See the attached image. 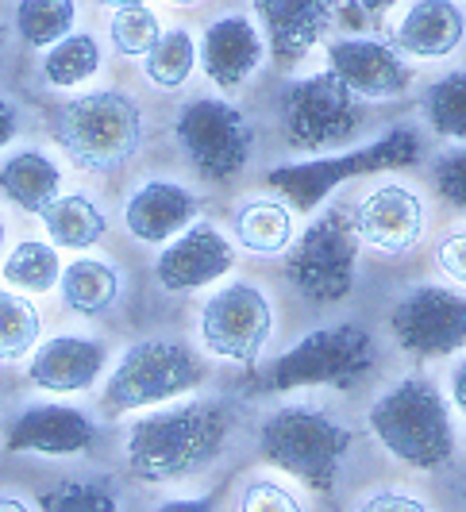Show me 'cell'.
I'll return each instance as SVG.
<instances>
[{"mask_svg":"<svg viewBox=\"0 0 466 512\" xmlns=\"http://www.w3.org/2000/svg\"><path fill=\"white\" fill-rule=\"evenodd\" d=\"M351 443L355 436L343 420L312 405H282L259 428L262 459L316 493L336 489L343 459L351 455Z\"/></svg>","mask_w":466,"mask_h":512,"instance_id":"cell-4","label":"cell"},{"mask_svg":"<svg viewBox=\"0 0 466 512\" xmlns=\"http://www.w3.org/2000/svg\"><path fill=\"white\" fill-rule=\"evenodd\" d=\"M62 305L70 308L81 320H97L108 308L120 301V270L101 258H78L62 270L58 278Z\"/></svg>","mask_w":466,"mask_h":512,"instance_id":"cell-22","label":"cell"},{"mask_svg":"<svg viewBox=\"0 0 466 512\" xmlns=\"http://www.w3.org/2000/svg\"><path fill=\"white\" fill-rule=\"evenodd\" d=\"M193 66H197V43H193V35L185 27H170V31H162L155 51L147 54L143 74L158 89H182L185 81H189V74H193Z\"/></svg>","mask_w":466,"mask_h":512,"instance_id":"cell-29","label":"cell"},{"mask_svg":"<svg viewBox=\"0 0 466 512\" xmlns=\"http://www.w3.org/2000/svg\"><path fill=\"white\" fill-rule=\"evenodd\" d=\"M235 512H305V505L282 482H274V478H251L247 486L239 489Z\"/></svg>","mask_w":466,"mask_h":512,"instance_id":"cell-34","label":"cell"},{"mask_svg":"<svg viewBox=\"0 0 466 512\" xmlns=\"http://www.w3.org/2000/svg\"><path fill=\"white\" fill-rule=\"evenodd\" d=\"M0 251H4V220H0Z\"/></svg>","mask_w":466,"mask_h":512,"instance_id":"cell-45","label":"cell"},{"mask_svg":"<svg viewBox=\"0 0 466 512\" xmlns=\"http://www.w3.org/2000/svg\"><path fill=\"white\" fill-rule=\"evenodd\" d=\"M51 131L78 170L116 174L143 147V108L124 89H97L58 104Z\"/></svg>","mask_w":466,"mask_h":512,"instance_id":"cell-3","label":"cell"},{"mask_svg":"<svg viewBox=\"0 0 466 512\" xmlns=\"http://www.w3.org/2000/svg\"><path fill=\"white\" fill-rule=\"evenodd\" d=\"M101 70V43L89 31H70L43 58V77L54 89H74Z\"/></svg>","mask_w":466,"mask_h":512,"instance_id":"cell-27","label":"cell"},{"mask_svg":"<svg viewBox=\"0 0 466 512\" xmlns=\"http://www.w3.org/2000/svg\"><path fill=\"white\" fill-rule=\"evenodd\" d=\"M235 266L232 243L212 224H189V228L166 243V251L155 258V278L166 293H193L220 282Z\"/></svg>","mask_w":466,"mask_h":512,"instance_id":"cell-15","label":"cell"},{"mask_svg":"<svg viewBox=\"0 0 466 512\" xmlns=\"http://www.w3.org/2000/svg\"><path fill=\"white\" fill-rule=\"evenodd\" d=\"M378 343L363 324H336V328H316L305 339H297L282 359L270 366L266 385L289 393V389H351L374 370Z\"/></svg>","mask_w":466,"mask_h":512,"instance_id":"cell-6","label":"cell"},{"mask_svg":"<svg viewBox=\"0 0 466 512\" xmlns=\"http://www.w3.org/2000/svg\"><path fill=\"white\" fill-rule=\"evenodd\" d=\"M432 185H436V193H440L447 205L466 212V147L436 154V162H432Z\"/></svg>","mask_w":466,"mask_h":512,"instance_id":"cell-35","label":"cell"},{"mask_svg":"<svg viewBox=\"0 0 466 512\" xmlns=\"http://www.w3.org/2000/svg\"><path fill=\"white\" fill-rule=\"evenodd\" d=\"M266 43L278 66H297L305 54L328 35L336 0H255Z\"/></svg>","mask_w":466,"mask_h":512,"instance_id":"cell-17","label":"cell"},{"mask_svg":"<svg viewBox=\"0 0 466 512\" xmlns=\"http://www.w3.org/2000/svg\"><path fill=\"white\" fill-rule=\"evenodd\" d=\"M16 131H20V108L8 97H0V151L16 139Z\"/></svg>","mask_w":466,"mask_h":512,"instance_id":"cell-38","label":"cell"},{"mask_svg":"<svg viewBox=\"0 0 466 512\" xmlns=\"http://www.w3.org/2000/svg\"><path fill=\"white\" fill-rule=\"evenodd\" d=\"M389 332L413 359H447L466 347V297L443 285H416L389 308Z\"/></svg>","mask_w":466,"mask_h":512,"instance_id":"cell-12","label":"cell"},{"mask_svg":"<svg viewBox=\"0 0 466 512\" xmlns=\"http://www.w3.org/2000/svg\"><path fill=\"white\" fill-rule=\"evenodd\" d=\"M424 120L443 139L466 143V70H451L424 93Z\"/></svg>","mask_w":466,"mask_h":512,"instance_id":"cell-30","label":"cell"},{"mask_svg":"<svg viewBox=\"0 0 466 512\" xmlns=\"http://www.w3.org/2000/svg\"><path fill=\"white\" fill-rule=\"evenodd\" d=\"M232 412L212 397L178 401L139 416L124 436V462L147 486H170L208 470L224 455Z\"/></svg>","mask_w":466,"mask_h":512,"instance_id":"cell-1","label":"cell"},{"mask_svg":"<svg viewBox=\"0 0 466 512\" xmlns=\"http://www.w3.org/2000/svg\"><path fill=\"white\" fill-rule=\"evenodd\" d=\"M58 185L62 170L43 151H20L0 166V193L31 216H39L51 201H58Z\"/></svg>","mask_w":466,"mask_h":512,"instance_id":"cell-23","label":"cell"},{"mask_svg":"<svg viewBox=\"0 0 466 512\" xmlns=\"http://www.w3.org/2000/svg\"><path fill=\"white\" fill-rule=\"evenodd\" d=\"M174 139L189 166L216 185L239 178L255 151V131L243 108L220 97H197L185 104L174 120Z\"/></svg>","mask_w":466,"mask_h":512,"instance_id":"cell-9","label":"cell"},{"mask_svg":"<svg viewBox=\"0 0 466 512\" xmlns=\"http://www.w3.org/2000/svg\"><path fill=\"white\" fill-rule=\"evenodd\" d=\"M351 228L359 235V243H366L370 251L397 258L409 255L424 239L428 212H424V201L409 185H378L355 205Z\"/></svg>","mask_w":466,"mask_h":512,"instance_id":"cell-13","label":"cell"},{"mask_svg":"<svg viewBox=\"0 0 466 512\" xmlns=\"http://www.w3.org/2000/svg\"><path fill=\"white\" fill-rule=\"evenodd\" d=\"M436 262L451 282L466 285V231H451L443 235L440 247H436Z\"/></svg>","mask_w":466,"mask_h":512,"instance_id":"cell-37","label":"cell"},{"mask_svg":"<svg viewBox=\"0 0 466 512\" xmlns=\"http://www.w3.org/2000/svg\"><path fill=\"white\" fill-rule=\"evenodd\" d=\"M332 74L366 101H389L401 97L413 85L409 58L386 39H339L328 47Z\"/></svg>","mask_w":466,"mask_h":512,"instance_id":"cell-14","label":"cell"},{"mask_svg":"<svg viewBox=\"0 0 466 512\" xmlns=\"http://www.w3.org/2000/svg\"><path fill=\"white\" fill-rule=\"evenodd\" d=\"M0 43H4V31H0Z\"/></svg>","mask_w":466,"mask_h":512,"instance_id":"cell-46","label":"cell"},{"mask_svg":"<svg viewBox=\"0 0 466 512\" xmlns=\"http://www.w3.org/2000/svg\"><path fill=\"white\" fill-rule=\"evenodd\" d=\"M108 351L85 335H54L39 343L27 362V382L47 393H85L101 382Z\"/></svg>","mask_w":466,"mask_h":512,"instance_id":"cell-18","label":"cell"},{"mask_svg":"<svg viewBox=\"0 0 466 512\" xmlns=\"http://www.w3.org/2000/svg\"><path fill=\"white\" fill-rule=\"evenodd\" d=\"M205 382V362L174 339H139L112 366L104 382L101 409L108 416L166 405Z\"/></svg>","mask_w":466,"mask_h":512,"instance_id":"cell-5","label":"cell"},{"mask_svg":"<svg viewBox=\"0 0 466 512\" xmlns=\"http://www.w3.org/2000/svg\"><path fill=\"white\" fill-rule=\"evenodd\" d=\"M355 270H359V235L343 208H328L324 216H316L297 239V247H289L285 255V278L312 305H336L351 297Z\"/></svg>","mask_w":466,"mask_h":512,"instance_id":"cell-7","label":"cell"},{"mask_svg":"<svg viewBox=\"0 0 466 512\" xmlns=\"http://www.w3.org/2000/svg\"><path fill=\"white\" fill-rule=\"evenodd\" d=\"M39 328V308L12 289H0V362L27 359L39 343Z\"/></svg>","mask_w":466,"mask_h":512,"instance_id":"cell-31","label":"cell"},{"mask_svg":"<svg viewBox=\"0 0 466 512\" xmlns=\"http://www.w3.org/2000/svg\"><path fill=\"white\" fill-rule=\"evenodd\" d=\"M97 4H104V8H139V4H147V0H97Z\"/></svg>","mask_w":466,"mask_h":512,"instance_id":"cell-43","label":"cell"},{"mask_svg":"<svg viewBox=\"0 0 466 512\" xmlns=\"http://www.w3.org/2000/svg\"><path fill=\"white\" fill-rule=\"evenodd\" d=\"M0 512H31V505L20 501V497H8V493H4V497H0Z\"/></svg>","mask_w":466,"mask_h":512,"instance_id":"cell-41","label":"cell"},{"mask_svg":"<svg viewBox=\"0 0 466 512\" xmlns=\"http://www.w3.org/2000/svg\"><path fill=\"white\" fill-rule=\"evenodd\" d=\"M363 12H386V8H393L397 0H355Z\"/></svg>","mask_w":466,"mask_h":512,"instance_id":"cell-42","label":"cell"},{"mask_svg":"<svg viewBox=\"0 0 466 512\" xmlns=\"http://www.w3.org/2000/svg\"><path fill=\"white\" fill-rule=\"evenodd\" d=\"M78 20V4L74 0H20L16 4V35L27 47H51L70 35V27Z\"/></svg>","mask_w":466,"mask_h":512,"instance_id":"cell-28","label":"cell"},{"mask_svg":"<svg viewBox=\"0 0 466 512\" xmlns=\"http://www.w3.org/2000/svg\"><path fill=\"white\" fill-rule=\"evenodd\" d=\"M201 62L205 74L216 89L235 93L239 85H247L251 74L259 70L262 62V35L259 27L251 24L247 16H220L216 24L205 27V43H201Z\"/></svg>","mask_w":466,"mask_h":512,"instance_id":"cell-20","label":"cell"},{"mask_svg":"<svg viewBox=\"0 0 466 512\" xmlns=\"http://www.w3.org/2000/svg\"><path fill=\"white\" fill-rule=\"evenodd\" d=\"M43 231L54 247H66V251H89L97 247L108 231L104 212L85 193H70V197H58L51 205L39 212Z\"/></svg>","mask_w":466,"mask_h":512,"instance_id":"cell-25","label":"cell"},{"mask_svg":"<svg viewBox=\"0 0 466 512\" xmlns=\"http://www.w3.org/2000/svg\"><path fill=\"white\" fill-rule=\"evenodd\" d=\"M108 35H112V47L124 58H147L162 39V24L147 4H139V8H120L108 24Z\"/></svg>","mask_w":466,"mask_h":512,"instance_id":"cell-32","label":"cell"},{"mask_svg":"<svg viewBox=\"0 0 466 512\" xmlns=\"http://www.w3.org/2000/svg\"><path fill=\"white\" fill-rule=\"evenodd\" d=\"M274 335V305L255 282H228L197 312V339L212 359L251 366Z\"/></svg>","mask_w":466,"mask_h":512,"instance_id":"cell-11","label":"cell"},{"mask_svg":"<svg viewBox=\"0 0 466 512\" xmlns=\"http://www.w3.org/2000/svg\"><path fill=\"white\" fill-rule=\"evenodd\" d=\"M97 443V424L74 405H27L8 428V451L16 455H81Z\"/></svg>","mask_w":466,"mask_h":512,"instance_id":"cell-16","label":"cell"},{"mask_svg":"<svg viewBox=\"0 0 466 512\" xmlns=\"http://www.w3.org/2000/svg\"><path fill=\"white\" fill-rule=\"evenodd\" d=\"M466 39V12L455 0H413L393 31V47L413 58H447Z\"/></svg>","mask_w":466,"mask_h":512,"instance_id":"cell-21","label":"cell"},{"mask_svg":"<svg viewBox=\"0 0 466 512\" xmlns=\"http://www.w3.org/2000/svg\"><path fill=\"white\" fill-rule=\"evenodd\" d=\"M278 112H282L285 143L293 151L309 154L347 143L363 124L359 97L332 70L289 81L282 89V97H278Z\"/></svg>","mask_w":466,"mask_h":512,"instance_id":"cell-10","label":"cell"},{"mask_svg":"<svg viewBox=\"0 0 466 512\" xmlns=\"http://www.w3.org/2000/svg\"><path fill=\"white\" fill-rule=\"evenodd\" d=\"M4 282L12 289H24V293H51L58 278H62V262H58V251L54 243H39V239H24L16 243L4 266H0Z\"/></svg>","mask_w":466,"mask_h":512,"instance_id":"cell-26","label":"cell"},{"mask_svg":"<svg viewBox=\"0 0 466 512\" xmlns=\"http://www.w3.org/2000/svg\"><path fill=\"white\" fill-rule=\"evenodd\" d=\"M170 4H182V8H189V4H205V0H170Z\"/></svg>","mask_w":466,"mask_h":512,"instance_id":"cell-44","label":"cell"},{"mask_svg":"<svg viewBox=\"0 0 466 512\" xmlns=\"http://www.w3.org/2000/svg\"><path fill=\"white\" fill-rule=\"evenodd\" d=\"M420 158V135L413 128H393L382 135L378 143H370L363 151H347L336 158H312V162H293V166H278L266 174V185L282 189L293 201L297 212H312L320 205L339 181L366 178V174H382V170H401L413 166Z\"/></svg>","mask_w":466,"mask_h":512,"instance_id":"cell-8","label":"cell"},{"mask_svg":"<svg viewBox=\"0 0 466 512\" xmlns=\"http://www.w3.org/2000/svg\"><path fill=\"white\" fill-rule=\"evenodd\" d=\"M366 424H370V436L378 439L393 459L413 466V470H424V474L451 466L455 451H459L451 409L443 401L440 385L424 374H409L393 389H386L370 405Z\"/></svg>","mask_w":466,"mask_h":512,"instance_id":"cell-2","label":"cell"},{"mask_svg":"<svg viewBox=\"0 0 466 512\" xmlns=\"http://www.w3.org/2000/svg\"><path fill=\"white\" fill-rule=\"evenodd\" d=\"M155 512H216V509H212V501H201V497H170Z\"/></svg>","mask_w":466,"mask_h":512,"instance_id":"cell-39","label":"cell"},{"mask_svg":"<svg viewBox=\"0 0 466 512\" xmlns=\"http://www.w3.org/2000/svg\"><path fill=\"white\" fill-rule=\"evenodd\" d=\"M451 401L466 416V359H459V366L451 370Z\"/></svg>","mask_w":466,"mask_h":512,"instance_id":"cell-40","label":"cell"},{"mask_svg":"<svg viewBox=\"0 0 466 512\" xmlns=\"http://www.w3.org/2000/svg\"><path fill=\"white\" fill-rule=\"evenodd\" d=\"M232 228L235 243L251 255H285L293 243V231H297L293 228V208L282 201H270V197L239 205Z\"/></svg>","mask_w":466,"mask_h":512,"instance_id":"cell-24","label":"cell"},{"mask_svg":"<svg viewBox=\"0 0 466 512\" xmlns=\"http://www.w3.org/2000/svg\"><path fill=\"white\" fill-rule=\"evenodd\" d=\"M201 201L178 181H143L124 205V228L139 243H170L197 220Z\"/></svg>","mask_w":466,"mask_h":512,"instance_id":"cell-19","label":"cell"},{"mask_svg":"<svg viewBox=\"0 0 466 512\" xmlns=\"http://www.w3.org/2000/svg\"><path fill=\"white\" fill-rule=\"evenodd\" d=\"M43 512H116V493L101 482H58L43 493Z\"/></svg>","mask_w":466,"mask_h":512,"instance_id":"cell-33","label":"cell"},{"mask_svg":"<svg viewBox=\"0 0 466 512\" xmlns=\"http://www.w3.org/2000/svg\"><path fill=\"white\" fill-rule=\"evenodd\" d=\"M355 512H432V505L416 493H405V489H378Z\"/></svg>","mask_w":466,"mask_h":512,"instance_id":"cell-36","label":"cell"}]
</instances>
